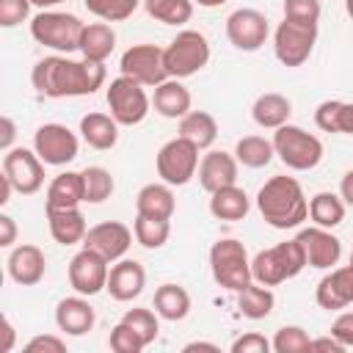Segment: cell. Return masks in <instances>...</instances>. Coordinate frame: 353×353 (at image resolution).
<instances>
[{
	"label": "cell",
	"instance_id": "e0dca14e",
	"mask_svg": "<svg viewBox=\"0 0 353 353\" xmlns=\"http://www.w3.org/2000/svg\"><path fill=\"white\" fill-rule=\"evenodd\" d=\"M298 243L303 245L309 268L331 270L339 262V256H342V240L336 234H331V229H323V226L301 229L298 232Z\"/></svg>",
	"mask_w": 353,
	"mask_h": 353
},
{
	"label": "cell",
	"instance_id": "9c48e42d",
	"mask_svg": "<svg viewBox=\"0 0 353 353\" xmlns=\"http://www.w3.org/2000/svg\"><path fill=\"white\" fill-rule=\"evenodd\" d=\"M149 97L143 91L141 83H135L132 77L127 74H119L110 80L108 85V108H110V116L121 124V127H135L146 119L149 113Z\"/></svg>",
	"mask_w": 353,
	"mask_h": 353
},
{
	"label": "cell",
	"instance_id": "3957f363",
	"mask_svg": "<svg viewBox=\"0 0 353 353\" xmlns=\"http://www.w3.org/2000/svg\"><path fill=\"white\" fill-rule=\"evenodd\" d=\"M303 268H306V254L298 237L279 243L273 248H265L251 259V276L265 287H276L287 279H295Z\"/></svg>",
	"mask_w": 353,
	"mask_h": 353
},
{
	"label": "cell",
	"instance_id": "1f68e13d",
	"mask_svg": "<svg viewBox=\"0 0 353 353\" xmlns=\"http://www.w3.org/2000/svg\"><path fill=\"white\" fill-rule=\"evenodd\" d=\"M154 312L163 317V320H185L190 314V295L182 284H160L154 290Z\"/></svg>",
	"mask_w": 353,
	"mask_h": 353
},
{
	"label": "cell",
	"instance_id": "e575fe53",
	"mask_svg": "<svg viewBox=\"0 0 353 353\" xmlns=\"http://www.w3.org/2000/svg\"><path fill=\"white\" fill-rule=\"evenodd\" d=\"M345 201L342 196L331 193V190H320L309 199V218L314 221V226H323V229H334L345 221Z\"/></svg>",
	"mask_w": 353,
	"mask_h": 353
},
{
	"label": "cell",
	"instance_id": "7402d4cb",
	"mask_svg": "<svg viewBox=\"0 0 353 353\" xmlns=\"http://www.w3.org/2000/svg\"><path fill=\"white\" fill-rule=\"evenodd\" d=\"M97 323V312L94 306L85 301V295H72V298H63L58 301L55 306V325L58 331L69 334V336H83L94 328Z\"/></svg>",
	"mask_w": 353,
	"mask_h": 353
},
{
	"label": "cell",
	"instance_id": "b9f144b4",
	"mask_svg": "<svg viewBox=\"0 0 353 353\" xmlns=\"http://www.w3.org/2000/svg\"><path fill=\"white\" fill-rule=\"evenodd\" d=\"M157 312H152V309H127L124 312V323L130 325V328H135L138 331V336L146 342V345H152L154 339H157V331H160V323H157Z\"/></svg>",
	"mask_w": 353,
	"mask_h": 353
},
{
	"label": "cell",
	"instance_id": "9f6ffc18",
	"mask_svg": "<svg viewBox=\"0 0 353 353\" xmlns=\"http://www.w3.org/2000/svg\"><path fill=\"white\" fill-rule=\"evenodd\" d=\"M11 190H14V185H11V179L3 174V176H0V204H8Z\"/></svg>",
	"mask_w": 353,
	"mask_h": 353
},
{
	"label": "cell",
	"instance_id": "5bb4252c",
	"mask_svg": "<svg viewBox=\"0 0 353 353\" xmlns=\"http://www.w3.org/2000/svg\"><path fill=\"white\" fill-rule=\"evenodd\" d=\"M108 273H110V262L102 254H97L94 248H85V245L69 262V284L80 295L102 292L108 287Z\"/></svg>",
	"mask_w": 353,
	"mask_h": 353
},
{
	"label": "cell",
	"instance_id": "bcb514c9",
	"mask_svg": "<svg viewBox=\"0 0 353 353\" xmlns=\"http://www.w3.org/2000/svg\"><path fill=\"white\" fill-rule=\"evenodd\" d=\"M268 350H273L270 339H265L256 331H248L232 342V353H268Z\"/></svg>",
	"mask_w": 353,
	"mask_h": 353
},
{
	"label": "cell",
	"instance_id": "94428289",
	"mask_svg": "<svg viewBox=\"0 0 353 353\" xmlns=\"http://www.w3.org/2000/svg\"><path fill=\"white\" fill-rule=\"evenodd\" d=\"M350 265H353V251H350Z\"/></svg>",
	"mask_w": 353,
	"mask_h": 353
},
{
	"label": "cell",
	"instance_id": "d4e9b609",
	"mask_svg": "<svg viewBox=\"0 0 353 353\" xmlns=\"http://www.w3.org/2000/svg\"><path fill=\"white\" fill-rule=\"evenodd\" d=\"M290 116H292V102L276 91L259 94L251 105V119L265 130H279L281 124L290 121Z\"/></svg>",
	"mask_w": 353,
	"mask_h": 353
},
{
	"label": "cell",
	"instance_id": "6f0895ef",
	"mask_svg": "<svg viewBox=\"0 0 353 353\" xmlns=\"http://www.w3.org/2000/svg\"><path fill=\"white\" fill-rule=\"evenodd\" d=\"M36 8H41V11H47V8H52V6H58V3H66V0H30Z\"/></svg>",
	"mask_w": 353,
	"mask_h": 353
},
{
	"label": "cell",
	"instance_id": "680465c9",
	"mask_svg": "<svg viewBox=\"0 0 353 353\" xmlns=\"http://www.w3.org/2000/svg\"><path fill=\"white\" fill-rule=\"evenodd\" d=\"M193 3H199L201 8H218V6H223V3H229V0H193Z\"/></svg>",
	"mask_w": 353,
	"mask_h": 353
},
{
	"label": "cell",
	"instance_id": "d6a6232c",
	"mask_svg": "<svg viewBox=\"0 0 353 353\" xmlns=\"http://www.w3.org/2000/svg\"><path fill=\"white\" fill-rule=\"evenodd\" d=\"M179 135L196 143L199 149H210L218 138V121L207 110H190L179 119Z\"/></svg>",
	"mask_w": 353,
	"mask_h": 353
},
{
	"label": "cell",
	"instance_id": "f6af8a7d",
	"mask_svg": "<svg viewBox=\"0 0 353 353\" xmlns=\"http://www.w3.org/2000/svg\"><path fill=\"white\" fill-rule=\"evenodd\" d=\"M30 0H0V25L3 28H17L19 22L28 19L30 14Z\"/></svg>",
	"mask_w": 353,
	"mask_h": 353
},
{
	"label": "cell",
	"instance_id": "11a10c76",
	"mask_svg": "<svg viewBox=\"0 0 353 353\" xmlns=\"http://www.w3.org/2000/svg\"><path fill=\"white\" fill-rule=\"evenodd\" d=\"M182 350H185V353H190V350H210V353H218L221 347H218L215 342H188Z\"/></svg>",
	"mask_w": 353,
	"mask_h": 353
},
{
	"label": "cell",
	"instance_id": "4dcf8cb0",
	"mask_svg": "<svg viewBox=\"0 0 353 353\" xmlns=\"http://www.w3.org/2000/svg\"><path fill=\"white\" fill-rule=\"evenodd\" d=\"M314 124L323 132H342L353 135V102L342 99H325L314 110Z\"/></svg>",
	"mask_w": 353,
	"mask_h": 353
},
{
	"label": "cell",
	"instance_id": "f35d334b",
	"mask_svg": "<svg viewBox=\"0 0 353 353\" xmlns=\"http://www.w3.org/2000/svg\"><path fill=\"white\" fill-rule=\"evenodd\" d=\"M83 185H85V201L88 204H102L105 199H110L116 182L110 176L108 168L102 165H88L83 168Z\"/></svg>",
	"mask_w": 353,
	"mask_h": 353
},
{
	"label": "cell",
	"instance_id": "7bdbcfd3",
	"mask_svg": "<svg viewBox=\"0 0 353 353\" xmlns=\"http://www.w3.org/2000/svg\"><path fill=\"white\" fill-rule=\"evenodd\" d=\"M108 345H110V350H116V353H141V350L146 347V342L138 336V331L130 328L124 320H119V323L110 328Z\"/></svg>",
	"mask_w": 353,
	"mask_h": 353
},
{
	"label": "cell",
	"instance_id": "6da1fadb",
	"mask_svg": "<svg viewBox=\"0 0 353 353\" xmlns=\"http://www.w3.org/2000/svg\"><path fill=\"white\" fill-rule=\"evenodd\" d=\"M108 72L99 61H72L66 55H50L36 61L30 72V83L41 97L63 99V97H88L102 88Z\"/></svg>",
	"mask_w": 353,
	"mask_h": 353
},
{
	"label": "cell",
	"instance_id": "7c38bea8",
	"mask_svg": "<svg viewBox=\"0 0 353 353\" xmlns=\"http://www.w3.org/2000/svg\"><path fill=\"white\" fill-rule=\"evenodd\" d=\"M33 149L47 165H66L77 157L80 143L77 135L58 121H47L33 132Z\"/></svg>",
	"mask_w": 353,
	"mask_h": 353
},
{
	"label": "cell",
	"instance_id": "83f0119b",
	"mask_svg": "<svg viewBox=\"0 0 353 353\" xmlns=\"http://www.w3.org/2000/svg\"><path fill=\"white\" fill-rule=\"evenodd\" d=\"M47 221H50V234H52V240L61 243V245L83 243V237H85V232H88L80 207H72V210H52V212H47Z\"/></svg>",
	"mask_w": 353,
	"mask_h": 353
},
{
	"label": "cell",
	"instance_id": "4316f807",
	"mask_svg": "<svg viewBox=\"0 0 353 353\" xmlns=\"http://www.w3.org/2000/svg\"><path fill=\"white\" fill-rule=\"evenodd\" d=\"M135 210L138 215H149V218H165L171 221L174 210H176V199L171 193V185H160V182H149L138 190L135 196Z\"/></svg>",
	"mask_w": 353,
	"mask_h": 353
},
{
	"label": "cell",
	"instance_id": "c3c4849f",
	"mask_svg": "<svg viewBox=\"0 0 353 353\" xmlns=\"http://www.w3.org/2000/svg\"><path fill=\"white\" fill-rule=\"evenodd\" d=\"M331 334H334L345 347H353V312H342V314L331 323Z\"/></svg>",
	"mask_w": 353,
	"mask_h": 353
},
{
	"label": "cell",
	"instance_id": "ac0fdd59",
	"mask_svg": "<svg viewBox=\"0 0 353 353\" xmlns=\"http://www.w3.org/2000/svg\"><path fill=\"white\" fill-rule=\"evenodd\" d=\"M314 301L320 309H328V312H339L350 306L353 303V265L331 268V273H325L317 281Z\"/></svg>",
	"mask_w": 353,
	"mask_h": 353
},
{
	"label": "cell",
	"instance_id": "30bf717a",
	"mask_svg": "<svg viewBox=\"0 0 353 353\" xmlns=\"http://www.w3.org/2000/svg\"><path fill=\"white\" fill-rule=\"evenodd\" d=\"M314 41H317V25L284 19L273 33V52L284 66H303L314 50Z\"/></svg>",
	"mask_w": 353,
	"mask_h": 353
},
{
	"label": "cell",
	"instance_id": "ab89813d",
	"mask_svg": "<svg viewBox=\"0 0 353 353\" xmlns=\"http://www.w3.org/2000/svg\"><path fill=\"white\" fill-rule=\"evenodd\" d=\"M88 14L99 17L102 22H124L135 14L143 0H83Z\"/></svg>",
	"mask_w": 353,
	"mask_h": 353
},
{
	"label": "cell",
	"instance_id": "9a60e30c",
	"mask_svg": "<svg viewBox=\"0 0 353 353\" xmlns=\"http://www.w3.org/2000/svg\"><path fill=\"white\" fill-rule=\"evenodd\" d=\"M268 19L262 11L256 8H237L226 17V39L243 50V52H254L268 41Z\"/></svg>",
	"mask_w": 353,
	"mask_h": 353
},
{
	"label": "cell",
	"instance_id": "681fc988",
	"mask_svg": "<svg viewBox=\"0 0 353 353\" xmlns=\"http://www.w3.org/2000/svg\"><path fill=\"white\" fill-rule=\"evenodd\" d=\"M0 149L3 152H8V149H14V135H17V124H14V119L11 116H3L0 119Z\"/></svg>",
	"mask_w": 353,
	"mask_h": 353
},
{
	"label": "cell",
	"instance_id": "484cf974",
	"mask_svg": "<svg viewBox=\"0 0 353 353\" xmlns=\"http://www.w3.org/2000/svg\"><path fill=\"white\" fill-rule=\"evenodd\" d=\"M119 121L110 113H85L80 119V135L91 149H113L119 141Z\"/></svg>",
	"mask_w": 353,
	"mask_h": 353
},
{
	"label": "cell",
	"instance_id": "4fadbf2b",
	"mask_svg": "<svg viewBox=\"0 0 353 353\" xmlns=\"http://www.w3.org/2000/svg\"><path fill=\"white\" fill-rule=\"evenodd\" d=\"M44 160L36 154V149H22V146H14L6 152L3 157V174L11 179L14 190L22 193V196H33L41 190L44 185Z\"/></svg>",
	"mask_w": 353,
	"mask_h": 353
},
{
	"label": "cell",
	"instance_id": "44dd1931",
	"mask_svg": "<svg viewBox=\"0 0 353 353\" xmlns=\"http://www.w3.org/2000/svg\"><path fill=\"white\" fill-rule=\"evenodd\" d=\"M8 276L11 281L22 284V287H33L44 279L47 273V259H44V251L33 243H22L17 248H11L8 254Z\"/></svg>",
	"mask_w": 353,
	"mask_h": 353
},
{
	"label": "cell",
	"instance_id": "d590c367",
	"mask_svg": "<svg viewBox=\"0 0 353 353\" xmlns=\"http://www.w3.org/2000/svg\"><path fill=\"white\" fill-rule=\"evenodd\" d=\"M276 149H273V141L262 138V135H245L237 141L234 146V157L240 165L245 168H265L270 160H273Z\"/></svg>",
	"mask_w": 353,
	"mask_h": 353
},
{
	"label": "cell",
	"instance_id": "f907efd6",
	"mask_svg": "<svg viewBox=\"0 0 353 353\" xmlns=\"http://www.w3.org/2000/svg\"><path fill=\"white\" fill-rule=\"evenodd\" d=\"M14 240H17V223L11 215L3 212L0 215V245L8 248V245H14Z\"/></svg>",
	"mask_w": 353,
	"mask_h": 353
},
{
	"label": "cell",
	"instance_id": "ee69618b",
	"mask_svg": "<svg viewBox=\"0 0 353 353\" xmlns=\"http://www.w3.org/2000/svg\"><path fill=\"white\" fill-rule=\"evenodd\" d=\"M320 0H284V19L317 25L320 22Z\"/></svg>",
	"mask_w": 353,
	"mask_h": 353
},
{
	"label": "cell",
	"instance_id": "8fae6325",
	"mask_svg": "<svg viewBox=\"0 0 353 353\" xmlns=\"http://www.w3.org/2000/svg\"><path fill=\"white\" fill-rule=\"evenodd\" d=\"M121 74L132 77L141 85H160L163 80H168V69H165V50L157 44H132L130 50H124L121 63H119Z\"/></svg>",
	"mask_w": 353,
	"mask_h": 353
},
{
	"label": "cell",
	"instance_id": "2e32d148",
	"mask_svg": "<svg viewBox=\"0 0 353 353\" xmlns=\"http://www.w3.org/2000/svg\"><path fill=\"white\" fill-rule=\"evenodd\" d=\"M132 234L121 221H102L97 226H91L83 237L85 248H94L97 254H102L108 262H119L124 259V254L132 245Z\"/></svg>",
	"mask_w": 353,
	"mask_h": 353
},
{
	"label": "cell",
	"instance_id": "74e56055",
	"mask_svg": "<svg viewBox=\"0 0 353 353\" xmlns=\"http://www.w3.org/2000/svg\"><path fill=\"white\" fill-rule=\"evenodd\" d=\"M132 232H135V240L143 248H163L168 243V234H171V221L149 218V215H135Z\"/></svg>",
	"mask_w": 353,
	"mask_h": 353
},
{
	"label": "cell",
	"instance_id": "cb8c5ba5",
	"mask_svg": "<svg viewBox=\"0 0 353 353\" xmlns=\"http://www.w3.org/2000/svg\"><path fill=\"white\" fill-rule=\"evenodd\" d=\"M190 91L182 85V80L176 77H168L163 80L160 85H154V97H152V105L154 110L163 116V119H182L185 113H190Z\"/></svg>",
	"mask_w": 353,
	"mask_h": 353
},
{
	"label": "cell",
	"instance_id": "8992f818",
	"mask_svg": "<svg viewBox=\"0 0 353 353\" xmlns=\"http://www.w3.org/2000/svg\"><path fill=\"white\" fill-rule=\"evenodd\" d=\"M83 28L85 22L66 11H41L30 19V36L55 52H74L80 47Z\"/></svg>",
	"mask_w": 353,
	"mask_h": 353
},
{
	"label": "cell",
	"instance_id": "ffe728a7",
	"mask_svg": "<svg viewBox=\"0 0 353 353\" xmlns=\"http://www.w3.org/2000/svg\"><path fill=\"white\" fill-rule=\"evenodd\" d=\"M146 287V270L141 262L135 259H119L116 265H110V273H108V292L113 301L119 303H127V301H135Z\"/></svg>",
	"mask_w": 353,
	"mask_h": 353
},
{
	"label": "cell",
	"instance_id": "836d02e7",
	"mask_svg": "<svg viewBox=\"0 0 353 353\" xmlns=\"http://www.w3.org/2000/svg\"><path fill=\"white\" fill-rule=\"evenodd\" d=\"M276 306V295L270 292V287L251 281L237 292V309L243 312V317L248 320H265Z\"/></svg>",
	"mask_w": 353,
	"mask_h": 353
},
{
	"label": "cell",
	"instance_id": "f546056e",
	"mask_svg": "<svg viewBox=\"0 0 353 353\" xmlns=\"http://www.w3.org/2000/svg\"><path fill=\"white\" fill-rule=\"evenodd\" d=\"M210 212L218 218V221H243L251 210V199L245 196L243 188L237 185H229V188H221L215 193H210Z\"/></svg>",
	"mask_w": 353,
	"mask_h": 353
},
{
	"label": "cell",
	"instance_id": "8d00e7d4",
	"mask_svg": "<svg viewBox=\"0 0 353 353\" xmlns=\"http://www.w3.org/2000/svg\"><path fill=\"white\" fill-rule=\"evenodd\" d=\"M143 8L163 25H185L193 17V0H143Z\"/></svg>",
	"mask_w": 353,
	"mask_h": 353
},
{
	"label": "cell",
	"instance_id": "5b68a950",
	"mask_svg": "<svg viewBox=\"0 0 353 353\" xmlns=\"http://www.w3.org/2000/svg\"><path fill=\"white\" fill-rule=\"evenodd\" d=\"M273 149L279 154V160L292 168V171H312L314 165H320L323 160V143L317 135L306 132L303 127L295 124H281L273 132Z\"/></svg>",
	"mask_w": 353,
	"mask_h": 353
},
{
	"label": "cell",
	"instance_id": "816d5d0a",
	"mask_svg": "<svg viewBox=\"0 0 353 353\" xmlns=\"http://www.w3.org/2000/svg\"><path fill=\"white\" fill-rule=\"evenodd\" d=\"M312 350H325V353H342L345 350V345L334 336V334H328V336H317V339H312Z\"/></svg>",
	"mask_w": 353,
	"mask_h": 353
},
{
	"label": "cell",
	"instance_id": "60d3db41",
	"mask_svg": "<svg viewBox=\"0 0 353 353\" xmlns=\"http://www.w3.org/2000/svg\"><path fill=\"white\" fill-rule=\"evenodd\" d=\"M276 353H306L312 350V339L301 325H281L270 339Z\"/></svg>",
	"mask_w": 353,
	"mask_h": 353
},
{
	"label": "cell",
	"instance_id": "f5cc1de1",
	"mask_svg": "<svg viewBox=\"0 0 353 353\" xmlns=\"http://www.w3.org/2000/svg\"><path fill=\"white\" fill-rule=\"evenodd\" d=\"M339 196L347 207H353V168L342 174V182H339Z\"/></svg>",
	"mask_w": 353,
	"mask_h": 353
},
{
	"label": "cell",
	"instance_id": "91938a15",
	"mask_svg": "<svg viewBox=\"0 0 353 353\" xmlns=\"http://www.w3.org/2000/svg\"><path fill=\"white\" fill-rule=\"evenodd\" d=\"M345 11H347V17L353 19V0H345Z\"/></svg>",
	"mask_w": 353,
	"mask_h": 353
},
{
	"label": "cell",
	"instance_id": "ba28073f",
	"mask_svg": "<svg viewBox=\"0 0 353 353\" xmlns=\"http://www.w3.org/2000/svg\"><path fill=\"white\" fill-rule=\"evenodd\" d=\"M199 152L201 149L196 143H190L188 138H182V135L165 141L160 146V152H157V160H154L160 179L165 185H171V188L188 185L196 176V171H199V163H201L199 160Z\"/></svg>",
	"mask_w": 353,
	"mask_h": 353
},
{
	"label": "cell",
	"instance_id": "7dc6e473",
	"mask_svg": "<svg viewBox=\"0 0 353 353\" xmlns=\"http://www.w3.org/2000/svg\"><path fill=\"white\" fill-rule=\"evenodd\" d=\"M22 350L25 353H66V342L61 336H55V334H39Z\"/></svg>",
	"mask_w": 353,
	"mask_h": 353
},
{
	"label": "cell",
	"instance_id": "277c9868",
	"mask_svg": "<svg viewBox=\"0 0 353 353\" xmlns=\"http://www.w3.org/2000/svg\"><path fill=\"white\" fill-rule=\"evenodd\" d=\"M210 270L212 279L229 290V292H240L245 284L254 281L251 276V259L245 254V245L234 237H223L215 240L210 248Z\"/></svg>",
	"mask_w": 353,
	"mask_h": 353
},
{
	"label": "cell",
	"instance_id": "db71d44e",
	"mask_svg": "<svg viewBox=\"0 0 353 353\" xmlns=\"http://www.w3.org/2000/svg\"><path fill=\"white\" fill-rule=\"evenodd\" d=\"M14 325H11V320L8 317H3V345H0V353H8L11 347H14Z\"/></svg>",
	"mask_w": 353,
	"mask_h": 353
},
{
	"label": "cell",
	"instance_id": "f1b7e54d",
	"mask_svg": "<svg viewBox=\"0 0 353 353\" xmlns=\"http://www.w3.org/2000/svg\"><path fill=\"white\" fill-rule=\"evenodd\" d=\"M113 47H116V33H113V28L108 22H91V25L83 28L80 47H77L83 58L105 63L110 58Z\"/></svg>",
	"mask_w": 353,
	"mask_h": 353
},
{
	"label": "cell",
	"instance_id": "d6986e66",
	"mask_svg": "<svg viewBox=\"0 0 353 353\" xmlns=\"http://www.w3.org/2000/svg\"><path fill=\"white\" fill-rule=\"evenodd\" d=\"M237 157L223 152V149H212L201 157L199 163V185L207 190V193H215L221 188H229V185H237Z\"/></svg>",
	"mask_w": 353,
	"mask_h": 353
},
{
	"label": "cell",
	"instance_id": "7a4b0ae2",
	"mask_svg": "<svg viewBox=\"0 0 353 353\" xmlns=\"http://www.w3.org/2000/svg\"><path fill=\"white\" fill-rule=\"evenodd\" d=\"M256 210L273 229H295L309 218V199L295 176H270L256 193Z\"/></svg>",
	"mask_w": 353,
	"mask_h": 353
},
{
	"label": "cell",
	"instance_id": "603a6c76",
	"mask_svg": "<svg viewBox=\"0 0 353 353\" xmlns=\"http://www.w3.org/2000/svg\"><path fill=\"white\" fill-rule=\"evenodd\" d=\"M85 201V185H83V171H63L58 174L50 188H47V201L44 210H72Z\"/></svg>",
	"mask_w": 353,
	"mask_h": 353
},
{
	"label": "cell",
	"instance_id": "52a82bcc",
	"mask_svg": "<svg viewBox=\"0 0 353 353\" xmlns=\"http://www.w3.org/2000/svg\"><path fill=\"white\" fill-rule=\"evenodd\" d=\"M210 61V41L201 30H179L171 44L165 47V69L168 77L185 80L196 72H201Z\"/></svg>",
	"mask_w": 353,
	"mask_h": 353
}]
</instances>
